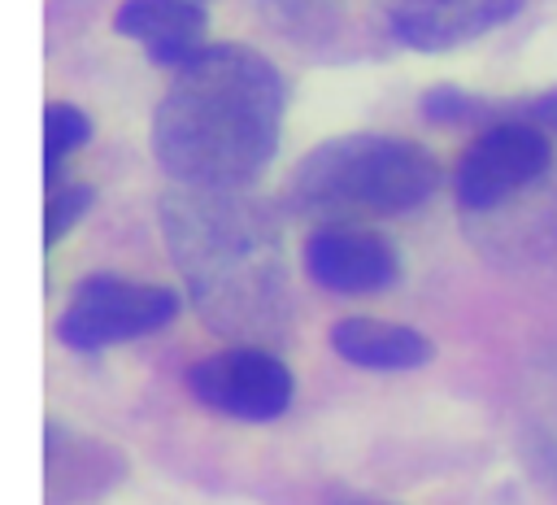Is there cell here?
I'll use <instances>...</instances> for the list:
<instances>
[{"label": "cell", "instance_id": "cell-13", "mask_svg": "<svg viewBox=\"0 0 557 505\" xmlns=\"http://www.w3.org/2000/svg\"><path fill=\"white\" fill-rule=\"evenodd\" d=\"M96 205L91 183L83 178H48V196H44V244H61Z\"/></svg>", "mask_w": 557, "mask_h": 505}, {"label": "cell", "instance_id": "cell-4", "mask_svg": "<svg viewBox=\"0 0 557 505\" xmlns=\"http://www.w3.org/2000/svg\"><path fill=\"white\" fill-rule=\"evenodd\" d=\"M178 313V292L165 283H139L126 274H87L61 318H57V340L74 353H100L139 335H157L170 327Z\"/></svg>", "mask_w": 557, "mask_h": 505}, {"label": "cell", "instance_id": "cell-14", "mask_svg": "<svg viewBox=\"0 0 557 505\" xmlns=\"http://www.w3.org/2000/svg\"><path fill=\"white\" fill-rule=\"evenodd\" d=\"M422 113H426L431 122H440V126H457V122L483 118V104H479L474 96L457 91V87H435V91L422 96Z\"/></svg>", "mask_w": 557, "mask_h": 505}, {"label": "cell", "instance_id": "cell-8", "mask_svg": "<svg viewBox=\"0 0 557 505\" xmlns=\"http://www.w3.org/2000/svg\"><path fill=\"white\" fill-rule=\"evenodd\" d=\"M522 0H392L387 30L413 52H448L509 22Z\"/></svg>", "mask_w": 557, "mask_h": 505}, {"label": "cell", "instance_id": "cell-2", "mask_svg": "<svg viewBox=\"0 0 557 505\" xmlns=\"http://www.w3.org/2000/svg\"><path fill=\"white\" fill-rule=\"evenodd\" d=\"M161 235L205 327L252 344L287 322L283 235L244 187H170Z\"/></svg>", "mask_w": 557, "mask_h": 505}, {"label": "cell", "instance_id": "cell-1", "mask_svg": "<svg viewBox=\"0 0 557 505\" xmlns=\"http://www.w3.org/2000/svg\"><path fill=\"white\" fill-rule=\"evenodd\" d=\"M152 113V157L174 187H248L278 152L287 78L244 44H205L170 70Z\"/></svg>", "mask_w": 557, "mask_h": 505}, {"label": "cell", "instance_id": "cell-3", "mask_svg": "<svg viewBox=\"0 0 557 505\" xmlns=\"http://www.w3.org/2000/svg\"><path fill=\"white\" fill-rule=\"evenodd\" d=\"M440 187L435 157L396 135H339L305 152L287 178V209L322 222L409 213Z\"/></svg>", "mask_w": 557, "mask_h": 505}, {"label": "cell", "instance_id": "cell-7", "mask_svg": "<svg viewBox=\"0 0 557 505\" xmlns=\"http://www.w3.org/2000/svg\"><path fill=\"white\" fill-rule=\"evenodd\" d=\"M305 274L339 296H366L396 283V248L361 222H322L305 239Z\"/></svg>", "mask_w": 557, "mask_h": 505}, {"label": "cell", "instance_id": "cell-11", "mask_svg": "<svg viewBox=\"0 0 557 505\" xmlns=\"http://www.w3.org/2000/svg\"><path fill=\"white\" fill-rule=\"evenodd\" d=\"M331 348L361 370H418L435 357L422 331L383 318H339L331 327Z\"/></svg>", "mask_w": 557, "mask_h": 505}, {"label": "cell", "instance_id": "cell-16", "mask_svg": "<svg viewBox=\"0 0 557 505\" xmlns=\"http://www.w3.org/2000/svg\"><path fill=\"white\" fill-rule=\"evenodd\" d=\"M331 505H387V501H374V496H339Z\"/></svg>", "mask_w": 557, "mask_h": 505}, {"label": "cell", "instance_id": "cell-10", "mask_svg": "<svg viewBox=\"0 0 557 505\" xmlns=\"http://www.w3.org/2000/svg\"><path fill=\"white\" fill-rule=\"evenodd\" d=\"M44 457H48V505L100 501L126 470L117 448H109L104 440H96L78 427H65V422H48Z\"/></svg>", "mask_w": 557, "mask_h": 505}, {"label": "cell", "instance_id": "cell-6", "mask_svg": "<svg viewBox=\"0 0 557 505\" xmlns=\"http://www.w3.org/2000/svg\"><path fill=\"white\" fill-rule=\"evenodd\" d=\"M548 165H553V144L535 122L527 118L496 122L457 161V178H453L457 205L466 213H487L513 200L518 192H527Z\"/></svg>", "mask_w": 557, "mask_h": 505}, {"label": "cell", "instance_id": "cell-9", "mask_svg": "<svg viewBox=\"0 0 557 505\" xmlns=\"http://www.w3.org/2000/svg\"><path fill=\"white\" fill-rule=\"evenodd\" d=\"M113 30L139 44L152 65L178 70L209 44V0H126Z\"/></svg>", "mask_w": 557, "mask_h": 505}, {"label": "cell", "instance_id": "cell-5", "mask_svg": "<svg viewBox=\"0 0 557 505\" xmlns=\"http://www.w3.org/2000/svg\"><path fill=\"white\" fill-rule=\"evenodd\" d=\"M187 392L235 422H274L287 414L296 379L278 353L261 344H231L222 353H205L187 370Z\"/></svg>", "mask_w": 557, "mask_h": 505}, {"label": "cell", "instance_id": "cell-12", "mask_svg": "<svg viewBox=\"0 0 557 505\" xmlns=\"http://www.w3.org/2000/svg\"><path fill=\"white\" fill-rule=\"evenodd\" d=\"M87 139H91V118H87L78 104L52 100V104L44 109V174L52 178L57 165H61L65 157H74Z\"/></svg>", "mask_w": 557, "mask_h": 505}, {"label": "cell", "instance_id": "cell-15", "mask_svg": "<svg viewBox=\"0 0 557 505\" xmlns=\"http://www.w3.org/2000/svg\"><path fill=\"white\" fill-rule=\"evenodd\" d=\"M527 122H535L544 135H557V87H553V91H544V96L531 104Z\"/></svg>", "mask_w": 557, "mask_h": 505}]
</instances>
